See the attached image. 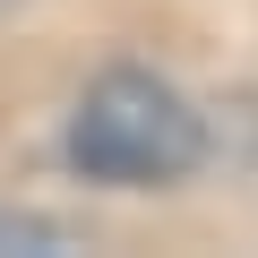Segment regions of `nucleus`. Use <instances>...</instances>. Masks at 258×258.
<instances>
[{
    "instance_id": "1",
    "label": "nucleus",
    "mask_w": 258,
    "mask_h": 258,
    "mask_svg": "<svg viewBox=\"0 0 258 258\" xmlns=\"http://www.w3.org/2000/svg\"><path fill=\"white\" fill-rule=\"evenodd\" d=\"M69 172L78 181H103V189H172L207 164V120L198 103L155 78V69H103L86 78L78 112H69Z\"/></svg>"
},
{
    "instance_id": "2",
    "label": "nucleus",
    "mask_w": 258,
    "mask_h": 258,
    "mask_svg": "<svg viewBox=\"0 0 258 258\" xmlns=\"http://www.w3.org/2000/svg\"><path fill=\"white\" fill-rule=\"evenodd\" d=\"M9 249H35V258H52V249H69V224H52V215H18V207H0V258Z\"/></svg>"
},
{
    "instance_id": "3",
    "label": "nucleus",
    "mask_w": 258,
    "mask_h": 258,
    "mask_svg": "<svg viewBox=\"0 0 258 258\" xmlns=\"http://www.w3.org/2000/svg\"><path fill=\"white\" fill-rule=\"evenodd\" d=\"M0 9H18V0H0Z\"/></svg>"
}]
</instances>
